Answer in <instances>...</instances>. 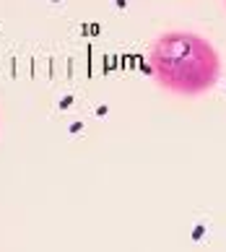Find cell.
<instances>
[{"label":"cell","mask_w":226,"mask_h":252,"mask_svg":"<svg viewBox=\"0 0 226 252\" xmlns=\"http://www.w3.org/2000/svg\"><path fill=\"white\" fill-rule=\"evenodd\" d=\"M148 65L166 91L197 96L221 78V58L208 39L193 32H166L151 44Z\"/></svg>","instance_id":"1"}]
</instances>
